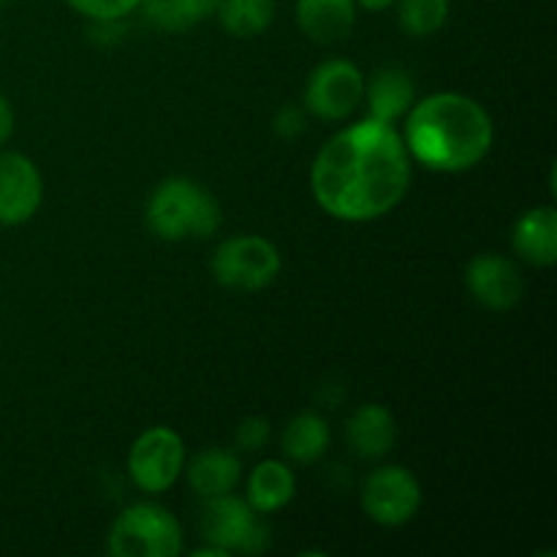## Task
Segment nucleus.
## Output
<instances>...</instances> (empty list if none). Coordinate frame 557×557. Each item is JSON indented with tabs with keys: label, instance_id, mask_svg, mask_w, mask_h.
<instances>
[{
	"label": "nucleus",
	"instance_id": "nucleus-1",
	"mask_svg": "<svg viewBox=\"0 0 557 557\" xmlns=\"http://www.w3.org/2000/svg\"><path fill=\"white\" fill-rule=\"evenodd\" d=\"M411 188V156L392 123L362 120L332 136L310 169V190L326 215L346 223L384 218Z\"/></svg>",
	"mask_w": 557,
	"mask_h": 557
},
{
	"label": "nucleus",
	"instance_id": "nucleus-2",
	"mask_svg": "<svg viewBox=\"0 0 557 557\" xmlns=\"http://www.w3.org/2000/svg\"><path fill=\"white\" fill-rule=\"evenodd\" d=\"M406 150L430 172L460 174L490 156L495 125L487 109L466 92H433L406 114Z\"/></svg>",
	"mask_w": 557,
	"mask_h": 557
},
{
	"label": "nucleus",
	"instance_id": "nucleus-3",
	"mask_svg": "<svg viewBox=\"0 0 557 557\" xmlns=\"http://www.w3.org/2000/svg\"><path fill=\"white\" fill-rule=\"evenodd\" d=\"M147 226L158 239H207L221 228L223 212L215 196L188 177H169L147 201Z\"/></svg>",
	"mask_w": 557,
	"mask_h": 557
},
{
	"label": "nucleus",
	"instance_id": "nucleus-4",
	"mask_svg": "<svg viewBox=\"0 0 557 557\" xmlns=\"http://www.w3.org/2000/svg\"><path fill=\"white\" fill-rule=\"evenodd\" d=\"M107 547L114 557H177L185 547L183 528L163 506L134 504L112 522Z\"/></svg>",
	"mask_w": 557,
	"mask_h": 557
},
{
	"label": "nucleus",
	"instance_id": "nucleus-5",
	"mask_svg": "<svg viewBox=\"0 0 557 557\" xmlns=\"http://www.w3.org/2000/svg\"><path fill=\"white\" fill-rule=\"evenodd\" d=\"M281 250L259 234H239L215 248L212 275L228 292H261L281 275Z\"/></svg>",
	"mask_w": 557,
	"mask_h": 557
},
{
	"label": "nucleus",
	"instance_id": "nucleus-6",
	"mask_svg": "<svg viewBox=\"0 0 557 557\" xmlns=\"http://www.w3.org/2000/svg\"><path fill=\"white\" fill-rule=\"evenodd\" d=\"M201 533L207 544H215L223 553L261 555L270 549L272 536L259 511L248 506V500L234 498L232 493L205 498L201 509Z\"/></svg>",
	"mask_w": 557,
	"mask_h": 557
},
{
	"label": "nucleus",
	"instance_id": "nucleus-7",
	"mask_svg": "<svg viewBox=\"0 0 557 557\" xmlns=\"http://www.w3.org/2000/svg\"><path fill=\"white\" fill-rule=\"evenodd\" d=\"M364 101V74L351 60H324L315 65L305 85V109L313 117L335 123L346 120L362 107Z\"/></svg>",
	"mask_w": 557,
	"mask_h": 557
},
{
	"label": "nucleus",
	"instance_id": "nucleus-8",
	"mask_svg": "<svg viewBox=\"0 0 557 557\" xmlns=\"http://www.w3.org/2000/svg\"><path fill=\"white\" fill-rule=\"evenodd\" d=\"M185 471V444L172 428H150L128 451V473L141 493L161 495Z\"/></svg>",
	"mask_w": 557,
	"mask_h": 557
},
{
	"label": "nucleus",
	"instance_id": "nucleus-9",
	"mask_svg": "<svg viewBox=\"0 0 557 557\" xmlns=\"http://www.w3.org/2000/svg\"><path fill=\"white\" fill-rule=\"evenodd\" d=\"M422 506V484L408 468H375L362 487V509L375 525L400 528L417 517Z\"/></svg>",
	"mask_w": 557,
	"mask_h": 557
},
{
	"label": "nucleus",
	"instance_id": "nucleus-10",
	"mask_svg": "<svg viewBox=\"0 0 557 557\" xmlns=\"http://www.w3.org/2000/svg\"><path fill=\"white\" fill-rule=\"evenodd\" d=\"M44 201V180L22 152H0V226H22Z\"/></svg>",
	"mask_w": 557,
	"mask_h": 557
},
{
	"label": "nucleus",
	"instance_id": "nucleus-11",
	"mask_svg": "<svg viewBox=\"0 0 557 557\" xmlns=\"http://www.w3.org/2000/svg\"><path fill=\"white\" fill-rule=\"evenodd\" d=\"M466 286L471 297L487 310H511L525 294L520 267L506 256L479 253L466 267Z\"/></svg>",
	"mask_w": 557,
	"mask_h": 557
},
{
	"label": "nucleus",
	"instance_id": "nucleus-12",
	"mask_svg": "<svg viewBox=\"0 0 557 557\" xmlns=\"http://www.w3.org/2000/svg\"><path fill=\"white\" fill-rule=\"evenodd\" d=\"M364 101H368L370 117L395 125L397 120L406 117L408 109L417 101V85L408 71L386 65V69L375 71L370 79H364Z\"/></svg>",
	"mask_w": 557,
	"mask_h": 557
},
{
	"label": "nucleus",
	"instance_id": "nucleus-13",
	"mask_svg": "<svg viewBox=\"0 0 557 557\" xmlns=\"http://www.w3.org/2000/svg\"><path fill=\"white\" fill-rule=\"evenodd\" d=\"M346 438L354 455L362 460H381L397 444V422L389 408L379 403L357 408L346 424Z\"/></svg>",
	"mask_w": 557,
	"mask_h": 557
},
{
	"label": "nucleus",
	"instance_id": "nucleus-14",
	"mask_svg": "<svg viewBox=\"0 0 557 557\" xmlns=\"http://www.w3.org/2000/svg\"><path fill=\"white\" fill-rule=\"evenodd\" d=\"M517 256L533 267H553L557 261V212L555 207H533L522 212L511 232Z\"/></svg>",
	"mask_w": 557,
	"mask_h": 557
},
{
	"label": "nucleus",
	"instance_id": "nucleus-15",
	"mask_svg": "<svg viewBox=\"0 0 557 557\" xmlns=\"http://www.w3.org/2000/svg\"><path fill=\"white\" fill-rule=\"evenodd\" d=\"M297 22L310 41H343L357 22V3L354 0H297Z\"/></svg>",
	"mask_w": 557,
	"mask_h": 557
},
{
	"label": "nucleus",
	"instance_id": "nucleus-16",
	"mask_svg": "<svg viewBox=\"0 0 557 557\" xmlns=\"http://www.w3.org/2000/svg\"><path fill=\"white\" fill-rule=\"evenodd\" d=\"M297 495V476L281 460H264L248 479V506L259 515H275L286 509Z\"/></svg>",
	"mask_w": 557,
	"mask_h": 557
},
{
	"label": "nucleus",
	"instance_id": "nucleus-17",
	"mask_svg": "<svg viewBox=\"0 0 557 557\" xmlns=\"http://www.w3.org/2000/svg\"><path fill=\"white\" fill-rule=\"evenodd\" d=\"M239 476H243V466L239 457L226 449H201L194 460L188 462V482L199 498H215V495H226L237 487Z\"/></svg>",
	"mask_w": 557,
	"mask_h": 557
},
{
	"label": "nucleus",
	"instance_id": "nucleus-18",
	"mask_svg": "<svg viewBox=\"0 0 557 557\" xmlns=\"http://www.w3.org/2000/svg\"><path fill=\"white\" fill-rule=\"evenodd\" d=\"M332 430L326 424L324 417L313 411H305L299 417H294L292 422L283 430V455L292 462H302V466H310V462L321 460L330 449Z\"/></svg>",
	"mask_w": 557,
	"mask_h": 557
},
{
	"label": "nucleus",
	"instance_id": "nucleus-19",
	"mask_svg": "<svg viewBox=\"0 0 557 557\" xmlns=\"http://www.w3.org/2000/svg\"><path fill=\"white\" fill-rule=\"evenodd\" d=\"M215 14L226 33L253 38L261 36L275 20V0H221Z\"/></svg>",
	"mask_w": 557,
	"mask_h": 557
},
{
	"label": "nucleus",
	"instance_id": "nucleus-20",
	"mask_svg": "<svg viewBox=\"0 0 557 557\" xmlns=\"http://www.w3.org/2000/svg\"><path fill=\"white\" fill-rule=\"evenodd\" d=\"M451 0H397V22L408 36H435L449 22Z\"/></svg>",
	"mask_w": 557,
	"mask_h": 557
},
{
	"label": "nucleus",
	"instance_id": "nucleus-21",
	"mask_svg": "<svg viewBox=\"0 0 557 557\" xmlns=\"http://www.w3.org/2000/svg\"><path fill=\"white\" fill-rule=\"evenodd\" d=\"M139 9L145 11V20L158 30L180 33L199 25L205 16L194 5V0H141Z\"/></svg>",
	"mask_w": 557,
	"mask_h": 557
},
{
	"label": "nucleus",
	"instance_id": "nucleus-22",
	"mask_svg": "<svg viewBox=\"0 0 557 557\" xmlns=\"http://www.w3.org/2000/svg\"><path fill=\"white\" fill-rule=\"evenodd\" d=\"M65 3L87 20H125L131 11L139 9L141 0H65Z\"/></svg>",
	"mask_w": 557,
	"mask_h": 557
},
{
	"label": "nucleus",
	"instance_id": "nucleus-23",
	"mask_svg": "<svg viewBox=\"0 0 557 557\" xmlns=\"http://www.w3.org/2000/svg\"><path fill=\"white\" fill-rule=\"evenodd\" d=\"M272 428L264 417H248L239 422L237 433H234V441L243 451H261L267 444H270Z\"/></svg>",
	"mask_w": 557,
	"mask_h": 557
},
{
	"label": "nucleus",
	"instance_id": "nucleus-24",
	"mask_svg": "<svg viewBox=\"0 0 557 557\" xmlns=\"http://www.w3.org/2000/svg\"><path fill=\"white\" fill-rule=\"evenodd\" d=\"M272 128L281 139H297L308 128V109L297 107V103H283L272 117Z\"/></svg>",
	"mask_w": 557,
	"mask_h": 557
},
{
	"label": "nucleus",
	"instance_id": "nucleus-25",
	"mask_svg": "<svg viewBox=\"0 0 557 557\" xmlns=\"http://www.w3.org/2000/svg\"><path fill=\"white\" fill-rule=\"evenodd\" d=\"M90 38L96 44H117L125 36V22L123 20H90Z\"/></svg>",
	"mask_w": 557,
	"mask_h": 557
},
{
	"label": "nucleus",
	"instance_id": "nucleus-26",
	"mask_svg": "<svg viewBox=\"0 0 557 557\" xmlns=\"http://www.w3.org/2000/svg\"><path fill=\"white\" fill-rule=\"evenodd\" d=\"M11 134H14V109H11L9 98L0 92V147L9 141Z\"/></svg>",
	"mask_w": 557,
	"mask_h": 557
},
{
	"label": "nucleus",
	"instance_id": "nucleus-27",
	"mask_svg": "<svg viewBox=\"0 0 557 557\" xmlns=\"http://www.w3.org/2000/svg\"><path fill=\"white\" fill-rule=\"evenodd\" d=\"M354 3H357V9H364V11H386L392 9L397 0H354Z\"/></svg>",
	"mask_w": 557,
	"mask_h": 557
},
{
	"label": "nucleus",
	"instance_id": "nucleus-28",
	"mask_svg": "<svg viewBox=\"0 0 557 557\" xmlns=\"http://www.w3.org/2000/svg\"><path fill=\"white\" fill-rule=\"evenodd\" d=\"M11 3V0H0V9H3V5H9Z\"/></svg>",
	"mask_w": 557,
	"mask_h": 557
}]
</instances>
